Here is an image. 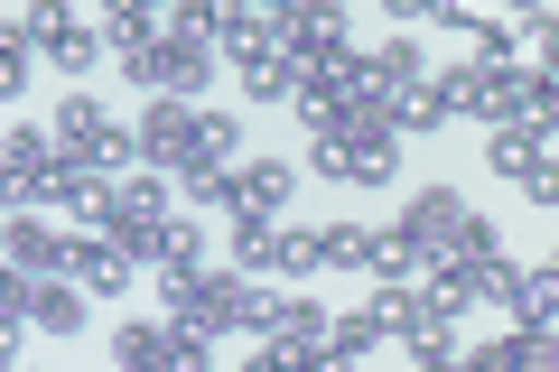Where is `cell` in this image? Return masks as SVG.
Segmentation results:
<instances>
[{
	"mask_svg": "<svg viewBox=\"0 0 559 372\" xmlns=\"http://www.w3.org/2000/svg\"><path fill=\"white\" fill-rule=\"evenodd\" d=\"M159 326L178 335H205V345H224V335H252V279L242 271H187V279H159Z\"/></svg>",
	"mask_w": 559,
	"mask_h": 372,
	"instance_id": "6da1fadb",
	"label": "cell"
},
{
	"mask_svg": "<svg viewBox=\"0 0 559 372\" xmlns=\"http://www.w3.org/2000/svg\"><path fill=\"white\" fill-rule=\"evenodd\" d=\"M308 168H318L326 187H373V196H382V187L401 177V140L382 131V112H373V103H355V112H345L336 131H318V140H308Z\"/></svg>",
	"mask_w": 559,
	"mask_h": 372,
	"instance_id": "7a4b0ae2",
	"label": "cell"
},
{
	"mask_svg": "<svg viewBox=\"0 0 559 372\" xmlns=\"http://www.w3.org/2000/svg\"><path fill=\"white\" fill-rule=\"evenodd\" d=\"M401 242H411L419 261H476V252H503L495 242V224L476 215V205L457 196V187H419L411 205H401V224H392Z\"/></svg>",
	"mask_w": 559,
	"mask_h": 372,
	"instance_id": "3957f363",
	"label": "cell"
},
{
	"mask_svg": "<svg viewBox=\"0 0 559 372\" xmlns=\"http://www.w3.org/2000/svg\"><path fill=\"white\" fill-rule=\"evenodd\" d=\"M47 149H57V168H94V177H112V168H131V121H112L94 94H66L57 121H47Z\"/></svg>",
	"mask_w": 559,
	"mask_h": 372,
	"instance_id": "277c9868",
	"label": "cell"
},
{
	"mask_svg": "<svg viewBox=\"0 0 559 372\" xmlns=\"http://www.w3.org/2000/svg\"><path fill=\"white\" fill-rule=\"evenodd\" d=\"M112 372H224V363H215L205 335H178V326H159V316H131V326H112Z\"/></svg>",
	"mask_w": 559,
	"mask_h": 372,
	"instance_id": "5b68a950",
	"label": "cell"
},
{
	"mask_svg": "<svg viewBox=\"0 0 559 372\" xmlns=\"http://www.w3.org/2000/svg\"><path fill=\"white\" fill-rule=\"evenodd\" d=\"M289 196H299V168L289 158H234V177H224V224H289Z\"/></svg>",
	"mask_w": 559,
	"mask_h": 372,
	"instance_id": "8992f818",
	"label": "cell"
},
{
	"mask_svg": "<svg viewBox=\"0 0 559 372\" xmlns=\"http://www.w3.org/2000/svg\"><path fill=\"white\" fill-rule=\"evenodd\" d=\"M20 38H28V57L57 65V75H84V65L103 57V28H94V20H75V10H57V0H38V10H28Z\"/></svg>",
	"mask_w": 559,
	"mask_h": 372,
	"instance_id": "52a82bcc",
	"label": "cell"
},
{
	"mask_svg": "<svg viewBox=\"0 0 559 372\" xmlns=\"http://www.w3.org/2000/svg\"><path fill=\"white\" fill-rule=\"evenodd\" d=\"M485 168L513 177L532 205H550V196H559V187H550V131H540V121H503V131L485 140Z\"/></svg>",
	"mask_w": 559,
	"mask_h": 372,
	"instance_id": "ba28073f",
	"label": "cell"
},
{
	"mask_svg": "<svg viewBox=\"0 0 559 372\" xmlns=\"http://www.w3.org/2000/svg\"><path fill=\"white\" fill-rule=\"evenodd\" d=\"M271 28H280V57L299 65V75H318V57L345 47V10L336 0H289V10H271Z\"/></svg>",
	"mask_w": 559,
	"mask_h": 372,
	"instance_id": "9c48e42d",
	"label": "cell"
},
{
	"mask_svg": "<svg viewBox=\"0 0 559 372\" xmlns=\"http://www.w3.org/2000/svg\"><path fill=\"white\" fill-rule=\"evenodd\" d=\"M187 140H197V103H159V94H150V112L131 121V158H140V168H159V177H178Z\"/></svg>",
	"mask_w": 559,
	"mask_h": 372,
	"instance_id": "30bf717a",
	"label": "cell"
},
{
	"mask_svg": "<svg viewBox=\"0 0 559 372\" xmlns=\"http://www.w3.org/2000/svg\"><path fill=\"white\" fill-rule=\"evenodd\" d=\"M38 215L47 224H66V233H75V224H112V177H94V168H47V196H38Z\"/></svg>",
	"mask_w": 559,
	"mask_h": 372,
	"instance_id": "8fae6325",
	"label": "cell"
},
{
	"mask_svg": "<svg viewBox=\"0 0 559 372\" xmlns=\"http://www.w3.org/2000/svg\"><path fill=\"white\" fill-rule=\"evenodd\" d=\"M215 57L234 65V75L271 65V57H280V28H271V10H234V0H215Z\"/></svg>",
	"mask_w": 559,
	"mask_h": 372,
	"instance_id": "7c38bea8",
	"label": "cell"
},
{
	"mask_svg": "<svg viewBox=\"0 0 559 372\" xmlns=\"http://www.w3.org/2000/svg\"><path fill=\"white\" fill-rule=\"evenodd\" d=\"M0 261H10L20 279H57V271H66V224L10 215V224H0Z\"/></svg>",
	"mask_w": 559,
	"mask_h": 372,
	"instance_id": "4fadbf2b",
	"label": "cell"
},
{
	"mask_svg": "<svg viewBox=\"0 0 559 372\" xmlns=\"http://www.w3.org/2000/svg\"><path fill=\"white\" fill-rule=\"evenodd\" d=\"M28 326H38V335H57V345H75V335L84 326H94V298H84L75 289V279H38V289H28Z\"/></svg>",
	"mask_w": 559,
	"mask_h": 372,
	"instance_id": "5bb4252c",
	"label": "cell"
},
{
	"mask_svg": "<svg viewBox=\"0 0 559 372\" xmlns=\"http://www.w3.org/2000/svg\"><path fill=\"white\" fill-rule=\"evenodd\" d=\"M66 279H75L84 298H112V289H131V261H121L103 233H66Z\"/></svg>",
	"mask_w": 559,
	"mask_h": 372,
	"instance_id": "9a60e30c",
	"label": "cell"
},
{
	"mask_svg": "<svg viewBox=\"0 0 559 372\" xmlns=\"http://www.w3.org/2000/svg\"><path fill=\"white\" fill-rule=\"evenodd\" d=\"M140 271H150V279H187V271H205V224H178V215H168L159 233L140 242Z\"/></svg>",
	"mask_w": 559,
	"mask_h": 372,
	"instance_id": "2e32d148",
	"label": "cell"
},
{
	"mask_svg": "<svg viewBox=\"0 0 559 372\" xmlns=\"http://www.w3.org/2000/svg\"><path fill=\"white\" fill-rule=\"evenodd\" d=\"M364 65H373V94H411V84H429V47H419V38L364 47Z\"/></svg>",
	"mask_w": 559,
	"mask_h": 372,
	"instance_id": "e0dca14e",
	"label": "cell"
},
{
	"mask_svg": "<svg viewBox=\"0 0 559 372\" xmlns=\"http://www.w3.org/2000/svg\"><path fill=\"white\" fill-rule=\"evenodd\" d=\"M234 158H242V121H234V112H197V140H187V158H178V168L224 177Z\"/></svg>",
	"mask_w": 559,
	"mask_h": 372,
	"instance_id": "ac0fdd59",
	"label": "cell"
},
{
	"mask_svg": "<svg viewBox=\"0 0 559 372\" xmlns=\"http://www.w3.org/2000/svg\"><path fill=\"white\" fill-rule=\"evenodd\" d=\"M503 308H513V326H522V335H550V316H559V271H550V261H540V271H522Z\"/></svg>",
	"mask_w": 559,
	"mask_h": 372,
	"instance_id": "d6986e66",
	"label": "cell"
},
{
	"mask_svg": "<svg viewBox=\"0 0 559 372\" xmlns=\"http://www.w3.org/2000/svg\"><path fill=\"white\" fill-rule=\"evenodd\" d=\"M318 271L373 279V224H318Z\"/></svg>",
	"mask_w": 559,
	"mask_h": 372,
	"instance_id": "ffe728a7",
	"label": "cell"
},
{
	"mask_svg": "<svg viewBox=\"0 0 559 372\" xmlns=\"http://www.w3.org/2000/svg\"><path fill=\"white\" fill-rule=\"evenodd\" d=\"M448 271H457V289H466V308H503V298H513V261L503 252H476V261H448Z\"/></svg>",
	"mask_w": 559,
	"mask_h": 372,
	"instance_id": "44dd1931",
	"label": "cell"
},
{
	"mask_svg": "<svg viewBox=\"0 0 559 372\" xmlns=\"http://www.w3.org/2000/svg\"><path fill=\"white\" fill-rule=\"evenodd\" d=\"M382 345H392V335H382V316H373V308H355V316H336V326H326V353H336L345 372H364Z\"/></svg>",
	"mask_w": 559,
	"mask_h": 372,
	"instance_id": "7402d4cb",
	"label": "cell"
},
{
	"mask_svg": "<svg viewBox=\"0 0 559 372\" xmlns=\"http://www.w3.org/2000/svg\"><path fill=\"white\" fill-rule=\"evenodd\" d=\"M103 47H112L121 65H131L140 47H159V10H140V0H121V10H103Z\"/></svg>",
	"mask_w": 559,
	"mask_h": 372,
	"instance_id": "603a6c76",
	"label": "cell"
},
{
	"mask_svg": "<svg viewBox=\"0 0 559 372\" xmlns=\"http://www.w3.org/2000/svg\"><path fill=\"white\" fill-rule=\"evenodd\" d=\"M234 271L242 279H271L280 271V224H234Z\"/></svg>",
	"mask_w": 559,
	"mask_h": 372,
	"instance_id": "cb8c5ba5",
	"label": "cell"
},
{
	"mask_svg": "<svg viewBox=\"0 0 559 372\" xmlns=\"http://www.w3.org/2000/svg\"><path fill=\"white\" fill-rule=\"evenodd\" d=\"M280 279H289V289L318 279V224H280Z\"/></svg>",
	"mask_w": 559,
	"mask_h": 372,
	"instance_id": "d4e9b609",
	"label": "cell"
},
{
	"mask_svg": "<svg viewBox=\"0 0 559 372\" xmlns=\"http://www.w3.org/2000/svg\"><path fill=\"white\" fill-rule=\"evenodd\" d=\"M38 196H47V168H10L0 158V215H38Z\"/></svg>",
	"mask_w": 559,
	"mask_h": 372,
	"instance_id": "484cf974",
	"label": "cell"
},
{
	"mask_svg": "<svg viewBox=\"0 0 559 372\" xmlns=\"http://www.w3.org/2000/svg\"><path fill=\"white\" fill-rule=\"evenodd\" d=\"M28 65H38V57H28V38H20V28H0V103L28 94Z\"/></svg>",
	"mask_w": 559,
	"mask_h": 372,
	"instance_id": "4316f807",
	"label": "cell"
},
{
	"mask_svg": "<svg viewBox=\"0 0 559 372\" xmlns=\"http://www.w3.org/2000/svg\"><path fill=\"white\" fill-rule=\"evenodd\" d=\"M411 363L419 372H476V353H466L457 335H429V345H411Z\"/></svg>",
	"mask_w": 559,
	"mask_h": 372,
	"instance_id": "83f0119b",
	"label": "cell"
},
{
	"mask_svg": "<svg viewBox=\"0 0 559 372\" xmlns=\"http://www.w3.org/2000/svg\"><path fill=\"white\" fill-rule=\"evenodd\" d=\"M419 20L448 28V38H476V10H466V0H419Z\"/></svg>",
	"mask_w": 559,
	"mask_h": 372,
	"instance_id": "f1b7e54d",
	"label": "cell"
},
{
	"mask_svg": "<svg viewBox=\"0 0 559 372\" xmlns=\"http://www.w3.org/2000/svg\"><path fill=\"white\" fill-rule=\"evenodd\" d=\"M28 289H38V279H20L10 261H0V326H28Z\"/></svg>",
	"mask_w": 559,
	"mask_h": 372,
	"instance_id": "f546056e",
	"label": "cell"
},
{
	"mask_svg": "<svg viewBox=\"0 0 559 372\" xmlns=\"http://www.w3.org/2000/svg\"><path fill=\"white\" fill-rule=\"evenodd\" d=\"M326 372H345V363H326Z\"/></svg>",
	"mask_w": 559,
	"mask_h": 372,
	"instance_id": "4dcf8cb0",
	"label": "cell"
},
{
	"mask_svg": "<svg viewBox=\"0 0 559 372\" xmlns=\"http://www.w3.org/2000/svg\"><path fill=\"white\" fill-rule=\"evenodd\" d=\"M10 372H20V363H10Z\"/></svg>",
	"mask_w": 559,
	"mask_h": 372,
	"instance_id": "1f68e13d",
	"label": "cell"
}]
</instances>
